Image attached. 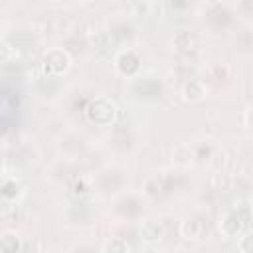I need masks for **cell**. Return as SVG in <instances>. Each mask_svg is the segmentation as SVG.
Wrapping results in <instances>:
<instances>
[{
	"instance_id": "obj_1",
	"label": "cell",
	"mask_w": 253,
	"mask_h": 253,
	"mask_svg": "<svg viewBox=\"0 0 253 253\" xmlns=\"http://www.w3.org/2000/svg\"><path fill=\"white\" fill-rule=\"evenodd\" d=\"M202 18L204 24L208 28H211L213 32H223L229 30L235 20H237V8L233 4H225V2H208L202 6Z\"/></svg>"
},
{
	"instance_id": "obj_2",
	"label": "cell",
	"mask_w": 253,
	"mask_h": 253,
	"mask_svg": "<svg viewBox=\"0 0 253 253\" xmlns=\"http://www.w3.org/2000/svg\"><path fill=\"white\" fill-rule=\"evenodd\" d=\"M128 184V174L125 168L121 166H105L101 168L95 176H93V188H97V192H101L103 196H113V194H121Z\"/></svg>"
},
{
	"instance_id": "obj_3",
	"label": "cell",
	"mask_w": 253,
	"mask_h": 253,
	"mask_svg": "<svg viewBox=\"0 0 253 253\" xmlns=\"http://www.w3.org/2000/svg\"><path fill=\"white\" fill-rule=\"evenodd\" d=\"M128 93L130 97H134L136 101H144V103H154L158 99H162L164 95V85L158 77L154 75H144V77H134L128 83Z\"/></svg>"
},
{
	"instance_id": "obj_4",
	"label": "cell",
	"mask_w": 253,
	"mask_h": 253,
	"mask_svg": "<svg viewBox=\"0 0 253 253\" xmlns=\"http://www.w3.org/2000/svg\"><path fill=\"white\" fill-rule=\"evenodd\" d=\"M85 119L95 126H109L117 119V105L109 97H95L85 107Z\"/></svg>"
},
{
	"instance_id": "obj_5",
	"label": "cell",
	"mask_w": 253,
	"mask_h": 253,
	"mask_svg": "<svg viewBox=\"0 0 253 253\" xmlns=\"http://www.w3.org/2000/svg\"><path fill=\"white\" fill-rule=\"evenodd\" d=\"M113 211L123 221H136L144 213V200L132 192L121 194L113 204Z\"/></svg>"
},
{
	"instance_id": "obj_6",
	"label": "cell",
	"mask_w": 253,
	"mask_h": 253,
	"mask_svg": "<svg viewBox=\"0 0 253 253\" xmlns=\"http://www.w3.org/2000/svg\"><path fill=\"white\" fill-rule=\"evenodd\" d=\"M42 67H43V75L59 77L71 67V53H67L63 47H51L45 51L42 59Z\"/></svg>"
},
{
	"instance_id": "obj_7",
	"label": "cell",
	"mask_w": 253,
	"mask_h": 253,
	"mask_svg": "<svg viewBox=\"0 0 253 253\" xmlns=\"http://www.w3.org/2000/svg\"><path fill=\"white\" fill-rule=\"evenodd\" d=\"M115 69L123 77H126V79L138 77V73L142 69V57H140V53L136 49H132V47L119 49L117 55H115Z\"/></svg>"
},
{
	"instance_id": "obj_8",
	"label": "cell",
	"mask_w": 253,
	"mask_h": 253,
	"mask_svg": "<svg viewBox=\"0 0 253 253\" xmlns=\"http://www.w3.org/2000/svg\"><path fill=\"white\" fill-rule=\"evenodd\" d=\"M16 113H18V93L10 89H0V134H6L12 128Z\"/></svg>"
},
{
	"instance_id": "obj_9",
	"label": "cell",
	"mask_w": 253,
	"mask_h": 253,
	"mask_svg": "<svg viewBox=\"0 0 253 253\" xmlns=\"http://www.w3.org/2000/svg\"><path fill=\"white\" fill-rule=\"evenodd\" d=\"M180 233H182V237H186L190 241H200L208 235V219H204L200 215L186 217L180 223Z\"/></svg>"
},
{
	"instance_id": "obj_10",
	"label": "cell",
	"mask_w": 253,
	"mask_h": 253,
	"mask_svg": "<svg viewBox=\"0 0 253 253\" xmlns=\"http://www.w3.org/2000/svg\"><path fill=\"white\" fill-rule=\"evenodd\" d=\"M182 99L188 101V103H196V101H202L208 93V85L204 79H198V77H188L184 83H182Z\"/></svg>"
},
{
	"instance_id": "obj_11",
	"label": "cell",
	"mask_w": 253,
	"mask_h": 253,
	"mask_svg": "<svg viewBox=\"0 0 253 253\" xmlns=\"http://www.w3.org/2000/svg\"><path fill=\"white\" fill-rule=\"evenodd\" d=\"M198 47V38L192 30H178L174 32L172 36V49L182 53V55H188L192 53L194 49Z\"/></svg>"
},
{
	"instance_id": "obj_12",
	"label": "cell",
	"mask_w": 253,
	"mask_h": 253,
	"mask_svg": "<svg viewBox=\"0 0 253 253\" xmlns=\"http://www.w3.org/2000/svg\"><path fill=\"white\" fill-rule=\"evenodd\" d=\"M138 237H140V241H144V243H148V245H154V243H158V241L164 237V229H162V225H160L158 221H154V219H144V221H140Z\"/></svg>"
},
{
	"instance_id": "obj_13",
	"label": "cell",
	"mask_w": 253,
	"mask_h": 253,
	"mask_svg": "<svg viewBox=\"0 0 253 253\" xmlns=\"http://www.w3.org/2000/svg\"><path fill=\"white\" fill-rule=\"evenodd\" d=\"M22 239L16 231H4L0 233V253H22Z\"/></svg>"
},
{
	"instance_id": "obj_14",
	"label": "cell",
	"mask_w": 253,
	"mask_h": 253,
	"mask_svg": "<svg viewBox=\"0 0 253 253\" xmlns=\"http://www.w3.org/2000/svg\"><path fill=\"white\" fill-rule=\"evenodd\" d=\"M107 32L111 34V38H113L115 45H119V43H123V42H126V40H130V38L134 36V28H132L128 22H125V20H123V22L113 24Z\"/></svg>"
},
{
	"instance_id": "obj_15",
	"label": "cell",
	"mask_w": 253,
	"mask_h": 253,
	"mask_svg": "<svg viewBox=\"0 0 253 253\" xmlns=\"http://www.w3.org/2000/svg\"><path fill=\"white\" fill-rule=\"evenodd\" d=\"M101 253H130V245L125 237H111L103 245Z\"/></svg>"
},
{
	"instance_id": "obj_16",
	"label": "cell",
	"mask_w": 253,
	"mask_h": 253,
	"mask_svg": "<svg viewBox=\"0 0 253 253\" xmlns=\"http://www.w3.org/2000/svg\"><path fill=\"white\" fill-rule=\"evenodd\" d=\"M67 219L71 223H77V219H81L79 223H89L91 221V210L87 208V204H77V206H71L69 208V215Z\"/></svg>"
},
{
	"instance_id": "obj_17",
	"label": "cell",
	"mask_w": 253,
	"mask_h": 253,
	"mask_svg": "<svg viewBox=\"0 0 253 253\" xmlns=\"http://www.w3.org/2000/svg\"><path fill=\"white\" fill-rule=\"evenodd\" d=\"M20 194H22V188H20L14 180H6V182L0 184V198H2V200L12 202V200H16Z\"/></svg>"
},
{
	"instance_id": "obj_18",
	"label": "cell",
	"mask_w": 253,
	"mask_h": 253,
	"mask_svg": "<svg viewBox=\"0 0 253 253\" xmlns=\"http://www.w3.org/2000/svg\"><path fill=\"white\" fill-rule=\"evenodd\" d=\"M190 154H192V158L208 160V158H211L213 148H211V144H210V142H198V144H194V146L190 148Z\"/></svg>"
},
{
	"instance_id": "obj_19",
	"label": "cell",
	"mask_w": 253,
	"mask_h": 253,
	"mask_svg": "<svg viewBox=\"0 0 253 253\" xmlns=\"http://www.w3.org/2000/svg\"><path fill=\"white\" fill-rule=\"evenodd\" d=\"M73 194L75 196H79V198H83V196H87L91 190H93V180H87V178H79V180H75L73 182Z\"/></svg>"
},
{
	"instance_id": "obj_20",
	"label": "cell",
	"mask_w": 253,
	"mask_h": 253,
	"mask_svg": "<svg viewBox=\"0 0 253 253\" xmlns=\"http://www.w3.org/2000/svg\"><path fill=\"white\" fill-rule=\"evenodd\" d=\"M237 249H239V253H253V235H251L249 229L239 235V239H237Z\"/></svg>"
},
{
	"instance_id": "obj_21",
	"label": "cell",
	"mask_w": 253,
	"mask_h": 253,
	"mask_svg": "<svg viewBox=\"0 0 253 253\" xmlns=\"http://www.w3.org/2000/svg\"><path fill=\"white\" fill-rule=\"evenodd\" d=\"M14 57V47L8 40H0V65L8 63Z\"/></svg>"
},
{
	"instance_id": "obj_22",
	"label": "cell",
	"mask_w": 253,
	"mask_h": 253,
	"mask_svg": "<svg viewBox=\"0 0 253 253\" xmlns=\"http://www.w3.org/2000/svg\"><path fill=\"white\" fill-rule=\"evenodd\" d=\"M69 253H101V249L93 243H77Z\"/></svg>"
},
{
	"instance_id": "obj_23",
	"label": "cell",
	"mask_w": 253,
	"mask_h": 253,
	"mask_svg": "<svg viewBox=\"0 0 253 253\" xmlns=\"http://www.w3.org/2000/svg\"><path fill=\"white\" fill-rule=\"evenodd\" d=\"M249 113H251V111H249V107H247V109L243 111V126H245V128H249Z\"/></svg>"
},
{
	"instance_id": "obj_24",
	"label": "cell",
	"mask_w": 253,
	"mask_h": 253,
	"mask_svg": "<svg viewBox=\"0 0 253 253\" xmlns=\"http://www.w3.org/2000/svg\"><path fill=\"white\" fill-rule=\"evenodd\" d=\"M0 28H2V12H0Z\"/></svg>"
},
{
	"instance_id": "obj_25",
	"label": "cell",
	"mask_w": 253,
	"mask_h": 253,
	"mask_svg": "<svg viewBox=\"0 0 253 253\" xmlns=\"http://www.w3.org/2000/svg\"><path fill=\"white\" fill-rule=\"evenodd\" d=\"M146 253H152V251H146Z\"/></svg>"
}]
</instances>
